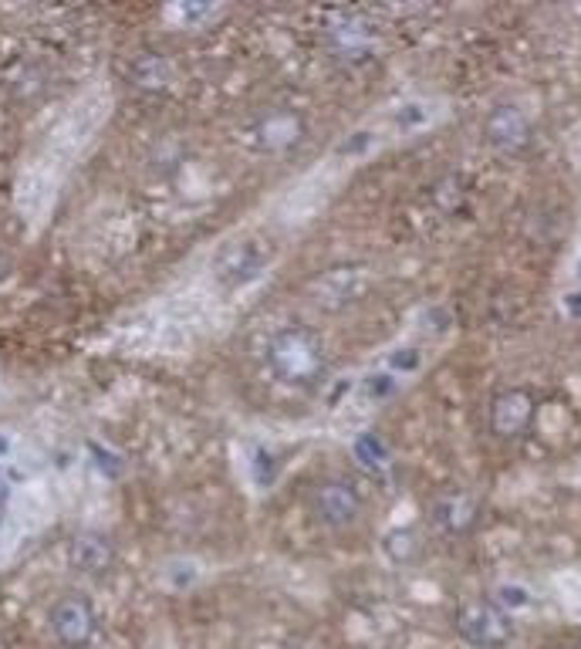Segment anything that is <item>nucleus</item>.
<instances>
[{
  "mask_svg": "<svg viewBox=\"0 0 581 649\" xmlns=\"http://www.w3.org/2000/svg\"><path fill=\"white\" fill-rule=\"evenodd\" d=\"M501 602H504V606H525L528 596H525L521 589H501Z\"/></svg>",
  "mask_w": 581,
  "mask_h": 649,
  "instance_id": "16",
  "label": "nucleus"
},
{
  "mask_svg": "<svg viewBox=\"0 0 581 649\" xmlns=\"http://www.w3.org/2000/svg\"><path fill=\"white\" fill-rule=\"evenodd\" d=\"M270 264V247L261 240H240L233 247H227L224 258L217 261V277L227 288H243L254 277H261V271Z\"/></svg>",
  "mask_w": 581,
  "mask_h": 649,
  "instance_id": "4",
  "label": "nucleus"
},
{
  "mask_svg": "<svg viewBox=\"0 0 581 649\" xmlns=\"http://www.w3.org/2000/svg\"><path fill=\"white\" fill-rule=\"evenodd\" d=\"M395 389V379H389V376H372L369 379V392H376V396H389Z\"/></svg>",
  "mask_w": 581,
  "mask_h": 649,
  "instance_id": "15",
  "label": "nucleus"
},
{
  "mask_svg": "<svg viewBox=\"0 0 581 649\" xmlns=\"http://www.w3.org/2000/svg\"><path fill=\"white\" fill-rule=\"evenodd\" d=\"M534 420V396L525 389H507L491 403V426L501 437H517Z\"/></svg>",
  "mask_w": 581,
  "mask_h": 649,
  "instance_id": "7",
  "label": "nucleus"
},
{
  "mask_svg": "<svg viewBox=\"0 0 581 649\" xmlns=\"http://www.w3.org/2000/svg\"><path fill=\"white\" fill-rule=\"evenodd\" d=\"M132 78L139 88H163L169 82V61L163 54H142L132 61Z\"/></svg>",
  "mask_w": 581,
  "mask_h": 649,
  "instance_id": "11",
  "label": "nucleus"
},
{
  "mask_svg": "<svg viewBox=\"0 0 581 649\" xmlns=\"http://www.w3.org/2000/svg\"><path fill=\"white\" fill-rule=\"evenodd\" d=\"M362 511L358 490L349 480H325L315 490V514L328 528H345Z\"/></svg>",
  "mask_w": 581,
  "mask_h": 649,
  "instance_id": "5",
  "label": "nucleus"
},
{
  "mask_svg": "<svg viewBox=\"0 0 581 649\" xmlns=\"http://www.w3.org/2000/svg\"><path fill=\"white\" fill-rule=\"evenodd\" d=\"M355 457L365 463V467H372V471H382L386 463H389V450H386V444L376 437V433H365V437H358Z\"/></svg>",
  "mask_w": 581,
  "mask_h": 649,
  "instance_id": "12",
  "label": "nucleus"
},
{
  "mask_svg": "<svg viewBox=\"0 0 581 649\" xmlns=\"http://www.w3.org/2000/svg\"><path fill=\"white\" fill-rule=\"evenodd\" d=\"M419 365V355L413 349H403V352H395L392 355V369H400V373H409V369Z\"/></svg>",
  "mask_w": 581,
  "mask_h": 649,
  "instance_id": "14",
  "label": "nucleus"
},
{
  "mask_svg": "<svg viewBox=\"0 0 581 649\" xmlns=\"http://www.w3.org/2000/svg\"><path fill=\"white\" fill-rule=\"evenodd\" d=\"M8 271H11V261H8L4 254H0V277H4Z\"/></svg>",
  "mask_w": 581,
  "mask_h": 649,
  "instance_id": "18",
  "label": "nucleus"
},
{
  "mask_svg": "<svg viewBox=\"0 0 581 649\" xmlns=\"http://www.w3.org/2000/svg\"><path fill=\"white\" fill-rule=\"evenodd\" d=\"M473 517H477V504L470 498H464V494H446V498H440L433 504V521L450 535L467 532Z\"/></svg>",
  "mask_w": 581,
  "mask_h": 649,
  "instance_id": "10",
  "label": "nucleus"
},
{
  "mask_svg": "<svg viewBox=\"0 0 581 649\" xmlns=\"http://www.w3.org/2000/svg\"><path fill=\"white\" fill-rule=\"evenodd\" d=\"M464 183H460V176H446L440 187H437V203L446 210V213H453V210H460V200H464Z\"/></svg>",
  "mask_w": 581,
  "mask_h": 649,
  "instance_id": "13",
  "label": "nucleus"
},
{
  "mask_svg": "<svg viewBox=\"0 0 581 649\" xmlns=\"http://www.w3.org/2000/svg\"><path fill=\"white\" fill-rule=\"evenodd\" d=\"M487 139H491L501 152L521 149L528 142V118L521 115V109H514V105L494 109V115L487 118Z\"/></svg>",
  "mask_w": 581,
  "mask_h": 649,
  "instance_id": "8",
  "label": "nucleus"
},
{
  "mask_svg": "<svg viewBox=\"0 0 581 649\" xmlns=\"http://www.w3.org/2000/svg\"><path fill=\"white\" fill-rule=\"evenodd\" d=\"M257 146L264 152H288L294 146L304 142V136H308V126H304V118L291 109H281V112H267L261 122H257Z\"/></svg>",
  "mask_w": 581,
  "mask_h": 649,
  "instance_id": "6",
  "label": "nucleus"
},
{
  "mask_svg": "<svg viewBox=\"0 0 581 649\" xmlns=\"http://www.w3.org/2000/svg\"><path fill=\"white\" fill-rule=\"evenodd\" d=\"M0 521H4V490H0Z\"/></svg>",
  "mask_w": 581,
  "mask_h": 649,
  "instance_id": "19",
  "label": "nucleus"
},
{
  "mask_svg": "<svg viewBox=\"0 0 581 649\" xmlns=\"http://www.w3.org/2000/svg\"><path fill=\"white\" fill-rule=\"evenodd\" d=\"M274 376L288 386H315L325 376V349L312 328H281L267 346Z\"/></svg>",
  "mask_w": 581,
  "mask_h": 649,
  "instance_id": "1",
  "label": "nucleus"
},
{
  "mask_svg": "<svg viewBox=\"0 0 581 649\" xmlns=\"http://www.w3.org/2000/svg\"><path fill=\"white\" fill-rule=\"evenodd\" d=\"M565 304H568V312H571L574 319H581V291H578V295H568Z\"/></svg>",
  "mask_w": 581,
  "mask_h": 649,
  "instance_id": "17",
  "label": "nucleus"
},
{
  "mask_svg": "<svg viewBox=\"0 0 581 649\" xmlns=\"http://www.w3.org/2000/svg\"><path fill=\"white\" fill-rule=\"evenodd\" d=\"M510 615L491 602H470L460 612V636L477 649H501L510 639Z\"/></svg>",
  "mask_w": 581,
  "mask_h": 649,
  "instance_id": "2",
  "label": "nucleus"
},
{
  "mask_svg": "<svg viewBox=\"0 0 581 649\" xmlns=\"http://www.w3.org/2000/svg\"><path fill=\"white\" fill-rule=\"evenodd\" d=\"M112 562H115V548H112V541H109L105 535L85 532V535L75 538V545H72V565H75L78 572L99 575V572H105Z\"/></svg>",
  "mask_w": 581,
  "mask_h": 649,
  "instance_id": "9",
  "label": "nucleus"
},
{
  "mask_svg": "<svg viewBox=\"0 0 581 649\" xmlns=\"http://www.w3.org/2000/svg\"><path fill=\"white\" fill-rule=\"evenodd\" d=\"M51 629L61 646L81 649L91 642V636H96V609H91V602L78 592L58 599L51 606Z\"/></svg>",
  "mask_w": 581,
  "mask_h": 649,
  "instance_id": "3",
  "label": "nucleus"
},
{
  "mask_svg": "<svg viewBox=\"0 0 581 649\" xmlns=\"http://www.w3.org/2000/svg\"><path fill=\"white\" fill-rule=\"evenodd\" d=\"M578 649H581V646H578Z\"/></svg>",
  "mask_w": 581,
  "mask_h": 649,
  "instance_id": "20",
  "label": "nucleus"
}]
</instances>
